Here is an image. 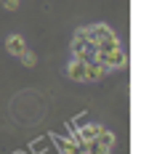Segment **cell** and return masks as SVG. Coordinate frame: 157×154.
<instances>
[{
    "mask_svg": "<svg viewBox=\"0 0 157 154\" xmlns=\"http://www.w3.org/2000/svg\"><path fill=\"white\" fill-rule=\"evenodd\" d=\"M64 74H67L72 82H91V61L72 56V61L64 66Z\"/></svg>",
    "mask_w": 157,
    "mask_h": 154,
    "instance_id": "6da1fadb",
    "label": "cell"
},
{
    "mask_svg": "<svg viewBox=\"0 0 157 154\" xmlns=\"http://www.w3.org/2000/svg\"><path fill=\"white\" fill-rule=\"evenodd\" d=\"M96 61H99V64H104L109 72H120V69H125V66H128V53H125L123 45H120V48L109 51V53L96 56Z\"/></svg>",
    "mask_w": 157,
    "mask_h": 154,
    "instance_id": "7a4b0ae2",
    "label": "cell"
},
{
    "mask_svg": "<svg viewBox=\"0 0 157 154\" xmlns=\"http://www.w3.org/2000/svg\"><path fill=\"white\" fill-rule=\"evenodd\" d=\"M101 130H104V125H99V122H88V125H83V128L75 133L77 144H80V152H91V144L96 141V136H99Z\"/></svg>",
    "mask_w": 157,
    "mask_h": 154,
    "instance_id": "3957f363",
    "label": "cell"
},
{
    "mask_svg": "<svg viewBox=\"0 0 157 154\" xmlns=\"http://www.w3.org/2000/svg\"><path fill=\"white\" fill-rule=\"evenodd\" d=\"M115 144H117L115 133L104 128V130L99 133V136H96V141L91 144V152H93V154H109L112 149H115Z\"/></svg>",
    "mask_w": 157,
    "mask_h": 154,
    "instance_id": "277c9868",
    "label": "cell"
},
{
    "mask_svg": "<svg viewBox=\"0 0 157 154\" xmlns=\"http://www.w3.org/2000/svg\"><path fill=\"white\" fill-rule=\"evenodd\" d=\"M85 29H88V37H91L96 45H99V43H104V40H109V37H117L115 29H112V27H107V24H91V27H85Z\"/></svg>",
    "mask_w": 157,
    "mask_h": 154,
    "instance_id": "5b68a950",
    "label": "cell"
},
{
    "mask_svg": "<svg viewBox=\"0 0 157 154\" xmlns=\"http://www.w3.org/2000/svg\"><path fill=\"white\" fill-rule=\"evenodd\" d=\"M24 48H27V43H24V37L21 35H8V40H6V51H8L11 56H21L24 53Z\"/></svg>",
    "mask_w": 157,
    "mask_h": 154,
    "instance_id": "8992f818",
    "label": "cell"
},
{
    "mask_svg": "<svg viewBox=\"0 0 157 154\" xmlns=\"http://www.w3.org/2000/svg\"><path fill=\"white\" fill-rule=\"evenodd\" d=\"M56 146L61 149V152H67V154H77V152H80V144H77V138H75V141L59 138V141H56Z\"/></svg>",
    "mask_w": 157,
    "mask_h": 154,
    "instance_id": "52a82bcc",
    "label": "cell"
},
{
    "mask_svg": "<svg viewBox=\"0 0 157 154\" xmlns=\"http://www.w3.org/2000/svg\"><path fill=\"white\" fill-rule=\"evenodd\" d=\"M19 58H21V64H24V66H29V69H32V66L37 64V56H35V51H29V48H24V53H21Z\"/></svg>",
    "mask_w": 157,
    "mask_h": 154,
    "instance_id": "ba28073f",
    "label": "cell"
},
{
    "mask_svg": "<svg viewBox=\"0 0 157 154\" xmlns=\"http://www.w3.org/2000/svg\"><path fill=\"white\" fill-rule=\"evenodd\" d=\"M19 6H21V0H3V8L6 11H16Z\"/></svg>",
    "mask_w": 157,
    "mask_h": 154,
    "instance_id": "9c48e42d",
    "label": "cell"
}]
</instances>
